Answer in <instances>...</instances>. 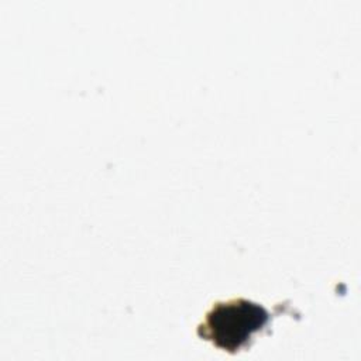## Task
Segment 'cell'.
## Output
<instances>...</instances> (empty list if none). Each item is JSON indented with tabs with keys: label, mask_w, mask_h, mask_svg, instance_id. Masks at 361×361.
Wrapping results in <instances>:
<instances>
[{
	"label": "cell",
	"mask_w": 361,
	"mask_h": 361,
	"mask_svg": "<svg viewBox=\"0 0 361 361\" xmlns=\"http://www.w3.org/2000/svg\"><path fill=\"white\" fill-rule=\"evenodd\" d=\"M271 320L269 312L259 303L244 298L216 302L197 326V334L216 347L238 353L245 348L252 336Z\"/></svg>",
	"instance_id": "6da1fadb"
}]
</instances>
